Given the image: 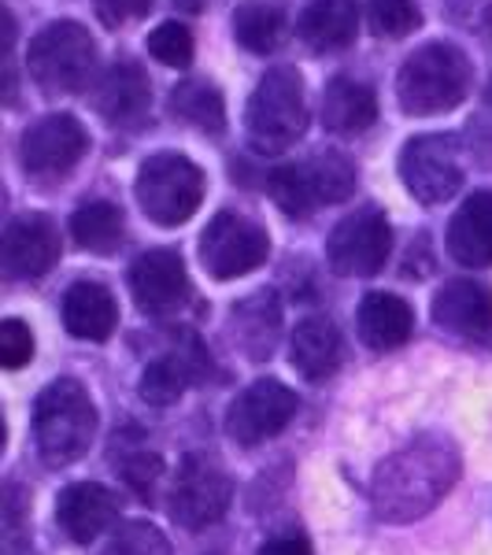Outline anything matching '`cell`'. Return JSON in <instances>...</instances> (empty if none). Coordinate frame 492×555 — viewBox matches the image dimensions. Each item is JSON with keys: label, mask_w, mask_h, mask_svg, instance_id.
Segmentation results:
<instances>
[{"label": "cell", "mask_w": 492, "mask_h": 555, "mask_svg": "<svg viewBox=\"0 0 492 555\" xmlns=\"http://www.w3.org/2000/svg\"><path fill=\"white\" fill-rule=\"evenodd\" d=\"M459 478V452L449 437L426 434L389 455L374 474V512L386 522H411L441 504Z\"/></svg>", "instance_id": "6da1fadb"}, {"label": "cell", "mask_w": 492, "mask_h": 555, "mask_svg": "<svg viewBox=\"0 0 492 555\" xmlns=\"http://www.w3.org/2000/svg\"><path fill=\"white\" fill-rule=\"evenodd\" d=\"M474 86L470 56L452 41H429L411 52L397 75V96L407 115H441L467 101Z\"/></svg>", "instance_id": "7a4b0ae2"}, {"label": "cell", "mask_w": 492, "mask_h": 555, "mask_svg": "<svg viewBox=\"0 0 492 555\" xmlns=\"http://www.w3.org/2000/svg\"><path fill=\"white\" fill-rule=\"evenodd\" d=\"M96 437V408L75 378H56L44 385L34 404V441L44 463L67 467L82 460Z\"/></svg>", "instance_id": "3957f363"}, {"label": "cell", "mask_w": 492, "mask_h": 555, "mask_svg": "<svg viewBox=\"0 0 492 555\" xmlns=\"http://www.w3.org/2000/svg\"><path fill=\"white\" fill-rule=\"evenodd\" d=\"M355 164L345 152H319L303 164H285L267 175V193L289 219H308L322 204H341L355 193Z\"/></svg>", "instance_id": "277c9868"}, {"label": "cell", "mask_w": 492, "mask_h": 555, "mask_svg": "<svg viewBox=\"0 0 492 555\" xmlns=\"http://www.w3.org/2000/svg\"><path fill=\"white\" fill-rule=\"evenodd\" d=\"M248 138L259 152H285L308 130L303 78L293 67H271L248 96L245 112Z\"/></svg>", "instance_id": "5b68a950"}, {"label": "cell", "mask_w": 492, "mask_h": 555, "mask_svg": "<svg viewBox=\"0 0 492 555\" xmlns=\"http://www.w3.org/2000/svg\"><path fill=\"white\" fill-rule=\"evenodd\" d=\"M133 193L156 227H178L200 208L204 171L182 152H156L141 164Z\"/></svg>", "instance_id": "8992f818"}, {"label": "cell", "mask_w": 492, "mask_h": 555, "mask_svg": "<svg viewBox=\"0 0 492 555\" xmlns=\"http://www.w3.org/2000/svg\"><path fill=\"white\" fill-rule=\"evenodd\" d=\"M96 64V41L82 23L60 20L44 26L26 49V67L44 93H78Z\"/></svg>", "instance_id": "52a82bcc"}, {"label": "cell", "mask_w": 492, "mask_h": 555, "mask_svg": "<svg viewBox=\"0 0 492 555\" xmlns=\"http://www.w3.org/2000/svg\"><path fill=\"white\" fill-rule=\"evenodd\" d=\"M267 256H271L267 230L237 211H219L200 237V263L219 282L259 271L267 263Z\"/></svg>", "instance_id": "ba28073f"}, {"label": "cell", "mask_w": 492, "mask_h": 555, "mask_svg": "<svg viewBox=\"0 0 492 555\" xmlns=\"http://www.w3.org/2000/svg\"><path fill=\"white\" fill-rule=\"evenodd\" d=\"M230 500H234V486H230L226 470L204 452H190L182 467L174 474L171 486V518L182 530H208L226 515Z\"/></svg>", "instance_id": "9c48e42d"}, {"label": "cell", "mask_w": 492, "mask_h": 555, "mask_svg": "<svg viewBox=\"0 0 492 555\" xmlns=\"http://www.w3.org/2000/svg\"><path fill=\"white\" fill-rule=\"evenodd\" d=\"M400 182L415 196L418 204L433 208L459 193L463 185V164L459 145L452 133H423L411 138L400 152Z\"/></svg>", "instance_id": "30bf717a"}, {"label": "cell", "mask_w": 492, "mask_h": 555, "mask_svg": "<svg viewBox=\"0 0 492 555\" xmlns=\"http://www.w3.org/2000/svg\"><path fill=\"white\" fill-rule=\"evenodd\" d=\"M392 253V230L386 211L378 208H355L345 215L334 227V234L326 241V259L329 271L341 278H371L386 267Z\"/></svg>", "instance_id": "8fae6325"}, {"label": "cell", "mask_w": 492, "mask_h": 555, "mask_svg": "<svg viewBox=\"0 0 492 555\" xmlns=\"http://www.w3.org/2000/svg\"><path fill=\"white\" fill-rule=\"evenodd\" d=\"M297 392L279 378H259L226 411V434L241 449H256V444L279 437L285 426L297 418Z\"/></svg>", "instance_id": "7c38bea8"}, {"label": "cell", "mask_w": 492, "mask_h": 555, "mask_svg": "<svg viewBox=\"0 0 492 555\" xmlns=\"http://www.w3.org/2000/svg\"><path fill=\"white\" fill-rule=\"evenodd\" d=\"M89 152V133L75 115L56 112L26 127L20 159L30 178H64L82 164Z\"/></svg>", "instance_id": "4fadbf2b"}, {"label": "cell", "mask_w": 492, "mask_h": 555, "mask_svg": "<svg viewBox=\"0 0 492 555\" xmlns=\"http://www.w3.org/2000/svg\"><path fill=\"white\" fill-rule=\"evenodd\" d=\"M130 293L138 308L152 319H171L190 304V274L174 248H152L130 267Z\"/></svg>", "instance_id": "5bb4252c"}, {"label": "cell", "mask_w": 492, "mask_h": 555, "mask_svg": "<svg viewBox=\"0 0 492 555\" xmlns=\"http://www.w3.org/2000/svg\"><path fill=\"white\" fill-rule=\"evenodd\" d=\"M8 278H41L52 271L60 259V230L49 215L26 211L15 215L4 230V245H0Z\"/></svg>", "instance_id": "9a60e30c"}, {"label": "cell", "mask_w": 492, "mask_h": 555, "mask_svg": "<svg viewBox=\"0 0 492 555\" xmlns=\"http://www.w3.org/2000/svg\"><path fill=\"white\" fill-rule=\"evenodd\" d=\"M148 104H152L148 75L133 60L112 64L93 89V107L101 112L107 127H122V130L141 127L148 119Z\"/></svg>", "instance_id": "2e32d148"}, {"label": "cell", "mask_w": 492, "mask_h": 555, "mask_svg": "<svg viewBox=\"0 0 492 555\" xmlns=\"http://www.w3.org/2000/svg\"><path fill=\"white\" fill-rule=\"evenodd\" d=\"M208 356H204V348L196 337H185V345H174L167 356H159V360H152L145 366V374H141V400L152 408H171L174 400L185 397V389H190L193 382H200V374L208 371Z\"/></svg>", "instance_id": "e0dca14e"}, {"label": "cell", "mask_w": 492, "mask_h": 555, "mask_svg": "<svg viewBox=\"0 0 492 555\" xmlns=\"http://www.w3.org/2000/svg\"><path fill=\"white\" fill-rule=\"evenodd\" d=\"M115 518H119V496L96 481H75L56 500V522L75 544L96 541Z\"/></svg>", "instance_id": "ac0fdd59"}, {"label": "cell", "mask_w": 492, "mask_h": 555, "mask_svg": "<svg viewBox=\"0 0 492 555\" xmlns=\"http://www.w3.org/2000/svg\"><path fill=\"white\" fill-rule=\"evenodd\" d=\"M433 319L441 330L459 337L492 334V289L474 278H455L433 297Z\"/></svg>", "instance_id": "d6986e66"}, {"label": "cell", "mask_w": 492, "mask_h": 555, "mask_svg": "<svg viewBox=\"0 0 492 555\" xmlns=\"http://www.w3.org/2000/svg\"><path fill=\"white\" fill-rule=\"evenodd\" d=\"M355 30H360V4L355 0H308V8L297 20L300 41L315 56L345 52L355 41Z\"/></svg>", "instance_id": "ffe728a7"}, {"label": "cell", "mask_w": 492, "mask_h": 555, "mask_svg": "<svg viewBox=\"0 0 492 555\" xmlns=\"http://www.w3.org/2000/svg\"><path fill=\"white\" fill-rule=\"evenodd\" d=\"M449 256L463 267H492V193H470L449 222Z\"/></svg>", "instance_id": "44dd1931"}, {"label": "cell", "mask_w": 492, "mask_h": 555, "mask_svg": "<svg viewBox=\"0 0 492 555\" xmlns=\"http://www.w3.org/2000/svg\"><path fill=\"white\" fill-rule=\"evenodd\" d=\"M119 322V304L101 282H75L64 293V326L82 341H107Z\"/></svg>", "instance_id": "7402d4cb"}, {"label": "cell", "mask_w": 492, "mask_h": 555, "mask_svg": "<svg viewBox=\"0 0 492 555\" xmlns=\"http://www.w3.org/2000/svg\"><path fill=\"white\" fill-rule=\"evenodd\" d=\"M341 334L329 319L322 315H311L297 322L289 337V363L297 366L308 382H326L337 374L341 366Z\"/></svg>", "instance_id": "603a6c76"}, {"label": "cell", "mask_w": 492, "mask_h": 555, "mask_svg": "<svg viewBox=\"0 0 492 555\" xmlns=\"http://www.w3.org/2000/svg\"><path fill=\"white\" fill-rule=\"evenodd\" d=\"M355 322H360V341L371 352H389V348H400L411 337L415 311L397 293H366Z\"/></svg>", "instance_id": "cb8c5ba5"}, {"label": "cell", "mask_w": 492, "mask_h": 555, "mask_svg": "<svg viewBox=\"0 0 492 555\" xmlns=\"http://www.w3.org/2000/svg\"><path fill=\"white\" fill-rule=\"evenodd\" d=\"M378 119V96L366 82L355 78H334L322 89V127L334 133H363Z\"/></svg>", "instance_id": "d4e9b609"}, {"label": "cell", "mask_w": 492, "mask_h": 555, "mask_svg": "<svg viewBox=\"0 0 492 555\" xmlns=\"http://www.w3.org/2000/svg\"><path fill=\"white\" fill-rule=\"evenodd\" d=\"M234 330L237 345L245 348L248 360H271L274 345H279V330H282V304L274 293H256V297L241 300L234 308Z\"/></svg>", "instance_id": "484cf974"}, {"label": "cell", "mask_w": 492, "mask_h": 555, "mask_svg": "<svg viewBox=\"0 0 492 555\" xmlns=\"http://www.w3.org/2000/svg\"><path fill=\"white\" fill-rule=\"evenodd\" d=\"M122 234H127V219H122L119 204L112 201H89L70 215V237L86 253L96 256L115 253L122 245Z\"/></svg>", "instance_id": "4316f807"}, {"label": "cell", "mask_w": 492, "mask_h": 555, "mask_svg": "<svg viewBox=\"0 0 492 555\" xmlns=\"http://www.w3.org/2000/svg\"><path fill=\"white\" fill-rule=\"evenodd\" d=\"M171 115L204 133H222L226 130V104L222 93L204 78H190L171 89Z\"/></svg>", "instance_id": "83f0119b"}, {"label": "cell", "mask_w": 492, "mask_h": 555, "mask_svg": "<svg viewBox=\"0 0 492 555\" xmlns=\"http://www.w3.org/2000/svg\"><path fill=\"white\" fill-rule=\"evenodd\" d=\"M285 34V12L279 4L267 0H245L234 12V38L241 49H248L253 56H267L282 44Z\"/></svg>", "instance_id": "f1b7e54d"}, {"label": "cell", "mask_w": 492, "mask_h": 555, "mask_svg": "<svg viewBox=\"0 0 492 555\" xmlns=\"http://www.w3.org/2000/svg\"><path fill=\"white\" fill-rule=\"evenodd\" d=\"M366 20L378 38H404L423 23L415 0H366Z\"/></svg>", "instance_id": "f546056e"}, {"label": "cell", "mask_w": 492, "mask_h": 555, "mask_svg": "<svg viewBox=\"0 0 492 555\" xmlns=\"http://www.w3.org/2000/svg\"><path fill=\"white\" fill-rule=\"evenodd\" d=\"M148 52L164 67H190L193 64V34L182 23H159L148 34Z\"/></svg>", "instance_id": "4dcf8cb0"}, {"label": "cell", "mask_w": 492, "mask_h": 555, "mask_svg": "<svg viewBox=\"0 0 492 555\" xmlns=\"http://www.w3.org/2000/svg\"><path fill=\"white\" fill-rule=\"evenodd\" d=\"M104 555H171L167 537L148 522H127L119 533L112 537V544L104 548Z\"/></svg>", "instance_id": "1f68e13d"}, {"label": "cell", "mask_w": 492, "mask_h": 555, "mask_svg": "<svg viewBox=\"0 0 492 555\" xmlns=\"http://www.w3.org/2000/svg\"><path fill=\"white\" fill-rule=\"evenodd\" d=\"M119 470H122V481H127L141 500H152L156 481L164 478V460H159L156 452H133L119 463Z\"/></svg>", "instance_id": "d6a6232c"}, {"label": "cell", "mask_w": 492, "mask_h": 555, "mask_svg": "<svg viewBox=\"0 0 492 555\" xmlns=\"http://www.w3.org/2000/svg\"><path fill=\"white\" fill-rule=\"evenodd\" d=\"M34 360V334L23 319H4L0 326V363L8 371H20Z\"/></svg>", "instance_id": "836d02e7"}, {"label": "cell", "mask_w": 492, "mask_h": 555, "mask_svg": "<svg viewBox=\"0 0 492 555\" xmlns=\"http://www.w3.org/2000/svg\"><path fill=\"white\" fill-rule=\"evenodd\" d=\"M156 0H96V20H101L107 30L115 26H127L130 20H145Z\"/></svg>", "instance_id": "e575fe53"}, {"label": "cell", "mask_w": 492, "mask_h": 555, "mask_svg": "<svg viewBox=\"0 0 492 555\" xmlns=\"http://www.w3.org/2000/svg\"><path fill=\"white\" fill-rule=\"evenodd\" d=\"M259 555H311V544L297 533H285V537L267 541L263 548H259Z\"/></svg>", "instance_id": "d590c367"}, {"label": "cell", "mask_w": 492, "mask_h": 555, "mask_svg": "<svg viewBox=\"0 0 492 555\" xmlns=\"http://www.w3.org/2000/svg\"><path fill=\"white\" fill-rule=\"evenodd\" d=\"M174 4L178 8H182V12H204V8H208V4H215V0H174Z\"/></svg>", "instance_id": "8d00e7d4"}, {"label": "cell", "mask_w": 492, "mask_h": 555, "mask_svg": "<svg viewBox=\"0 0 492 555\" xmlns=\"http://www.w3.org/2000/svg\"><path fill=\"white\" fill-rule=\"evenodd\" d=\"M485 104L492 107V86H489V93H485Z\"/></svg>", "instance_id": "74e56055"}]
</instances>
